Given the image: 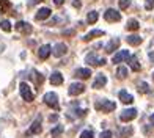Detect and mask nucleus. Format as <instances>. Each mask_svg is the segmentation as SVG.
<instances>
[{
  "label": "nucleus",
  "instance_id": "nucleus-25",
  "mask_svg": "<svg viewBox=\"0 0 154 138\" xmlns=\"http://www.w3.org/2000/svg\"><path fill=\"white\" fill-rule=\"evenodd\" d=\"M97 17H99V14H97V11H90V13H88V16H87L88 24H96Z\"/></svg>",
  "mask_w": 154,
  "mask_h": 138
},
{
  "label": "nucleus",
  "instance_id": "nucleus-38",
  "mask_svg": "<svg viewBox=\"0 0 154 138\" xmlns=\"http://www.w3.org/2000/svg\"><path fill=\"white\" fill-rule=\"evenodd\" d=\"M149 58H151V61L154 63V52H149Z\"/></svg>",
  "mask_w": 154,
  "mask_h": 138
},
{
  "label": "nucleus",
  "instance_id": "nucleus-20",
  "mask_svg": "<svg viewBox=\"0 0 154 138\" xmlns=\"http://www.w3.org/2000/svg\"><path fill=\"white\" fill-rule=\"evenodd\" d=\"M120 100L123 104H132L134 102V98H132V94H129L128 91H121L120 93Z\"/></svg>",
  "mask_w": 154,
  "mask_h": 138
},
{
  "label": "nucleus",
  "instance_id": "nucleus-9",
  "mask_svg": "<svg viewBox=\"0 0 154 138\" xmlns=\"http://www.w3.org/2000/svg\"><path fill=\"white\" fill-rule=\"evenodd\" d=\"M51 53H52V47L49 46V44H44V46H41V47H39L38 57H39V60H47Z\"/></svg>",
  "mask_w": 154,
  "mask_h": 138
},
{
  "label": "nucleus",
  "instance_id": "nucleus-4",
  "mask_svg": "<svg viewBox=\"0 0 154 138\" xmlns=\"http://www.w3.org/2000/svg\"><path fill=\"white\" fill-rule=\"evenodd\" d=\"M104 19H106L107 22H118V20H121V14L116 10L109 8L106 13H104Z\"/></svg>",
  "mask_w": 154,
  "mask_h": 138
},
{
  "label": "nucleus",
  "instance_id": "nucleus-13",
  "mask_svg": "<svg viewBox=\"0 0 154 138\" xmlns=\"http://www.w3.org/2000/svg\"><path fill=\"white\" fill-rule=\"evenodd\" d=\"M128 60H129V66H131L132 71H134V72H138L142 66H140V63H138L137 55H129V58H128Z\"/></svg>",
  "mask_w": 154,
  "mask_h": 138
},
{
  "label": "nucleus",
  "instance_id": "nucleus-15",
  "mask_svg": "<svg viewBox=\"0 0 154 138\" xmlns=\"http://www.w3.org/2000/svg\"><path fill=\"white\" fill-rule=\"evenodd\" d=\"M106 83H107V77H106V75L97 74V77H96L94 83H93V88H94V89H99V88H102Z\"/></svg>",
  "mask_w": 154,
  "mask_h": 138
},
{
  "label": "nucleus",
  "instance_id": "nucleus-5",
  "mask_svg": "<svg viewBox=\"0 0 154 138\" xmlns=\"http://www.w3.org/2000/svg\"><path fill=\"white\" fill-rule=\"evenodd\" d=\"M137 118V110L135 108H129V110H123L121 112V116H120V119L123 122H129L132 119H135Z\"/></svg>",
  "mask_w": 154,
  "mask_h": 138
},
{
  "label": "nucleus",
  "instance_id": "nucleus-28",
  "mask_svg": "<svg viewBox=\"0 0 154 138\" xmlns=\"http://www.w3.org/2000/svg\"><path fill=\"white\" fill-rule=\"evenodd\" d=\"M10 6H11L10 0H2V3H0V8H2V13H6V11L10 10Z\"/></svg>",
  "mask_w": 154,
  "mask_h": 138
},
{
  "label": "nucleus",
  "instance_id": "nucleus-36",
  "mask_svg": "<svg viewBox=\"0 0 154 138\" xmlns=\"http://www.w3.org/2000/svg\"><path fill=\"white\" fill-rule=\"evenodd\" d=\"M75 113H79V116H85V113H87V110H77Z\"/></svg>",
  "mask_w": 154,
  "mask_h": 138
},
{
  "label": "nucleus",
  "instance_id": "nucleus-23",
  "mask_svg": "<svg viewBox=\"0 0 154 138\" xmlns=\"http://www.w3.org/2000/svg\"><path fill=\"white\" fill-rule=\"evenodd\" d=\"M132 134H134V129H132L131 126L129 127H123L120 130V138H129Z\"/></svg>",
  "mask_w": 154,
  "mask_h": 138
},
{
  "label": "nucleus",
  "instance_id": "nucleus-35",
  "mask_svg": "<svg viewBox=\"0 0 154 138\" xmlns=\"http://www.w3.org/2000/svg\"><path fill=\"white\" fill-rule=\"evenodd\" d=\"M54 3L57 5V6H61L63 3H65V0H54Z\"/></svg>",
  "mask_w": 154,
  "mask_h": 138
},
{
  "label": "nucleus",
  "instance_id": "nucleus-39",
  "mask_svg": "<svg viewBox=\"0 0 154 138\" xmlns=\"http://www.w3.org/2000/svg\"><path fill=\"white\" fill-rule=\"evenodd\" d=\"M149 121H151V124H152V126H154V113L149 116Z\"/></svg>",
  "mask_w": 154,
  "mask_h": 138
},
{
  "label": "nucleus",
  "instance_id": "nucleus-29",
  "mask_svg": "<svg viewBox=\"0 0 154 138\" xmlns=\"http://www.w3.org/2000/svg\"><path fill=\"white\" fill-rule=\"evenodd\" d=\"M63 130H65V127H63V126H57L55 129L51 130V135H52V136H57V135L63 134Z\"/></svg>",
  "mask_w": 154,
  "mask_h": 138
},
{
  "label": "nucleus",
  "instance_id": "nucleus-3",
  "mask_svg": "<svg viewBox=\"0 0 154 138\" xmlns=\"http://www.w3.org/2000/svg\"><path fill=\"white\" fill-rule=\"evenodd\" d=\"M44 104L54 110H58V107H60L58 105V96L55 93H46L44 94Z\"/></svg>",
  "mask_w": 154,
  "mask_h": 138
},
{
  "label": "nucleus",
  "instance_id": "nucleus-40",
  "mask_svg": "<svg viewBox=\"0 0 154 138\" xmlns=\"http://www.w3.org/2000/svg\"><path fill=\"white\" fill-rule=\"evenodd\" d=\"M39 2H43V0H32V3H39Z\"/></svg>",
  "mask_w": 154,
  "mask_h": 138
},
{
  "label": "nucleus",
  "instance_id": "nucleus-19",
  "mask_svg": "<svg viewBox=\"0 0 154 138\" xmlns=\"http://www.w3.org/2000/svg\"><path fill=\"white\" fill-rule=\"evenodd\" d=\"M75 75H77V77H80V79H90V75H91V69H88V68L77 69Z\"/></svg>",
  "mask_w": 154,
  "mask_h": 138
},
{
  "label": "nucleus",
  "instance_id": "nucleus-41",
  "mask_svg": "<svg viewBox=\"0 0 154 138\" xmlns=\"http://www.w3.org/2000/svg\"><path fill=\"white\" fill-rule=\"evenodd\" d=\"M152 79H154V72H152Z\"/></svg>",
  "mask_w": 154,
  "mask_h": 138
},
{
  "label": "nucleus",
  "instance_id": "nucleus-34",
  "mask_svg": "<svg viewBox=\"0 0 154 138\" xmlns=\"http://www.w3.org/2000/svg\"><path fill=\"white\" fill-rule=\"evenodd\" d=\"M72 6H74V8H80V6H82L80 0H72Z\"/></svg>",
  "mask_w": 154,
  "mask_h": 138
},
{
  "label": "nucleus",
  "instance_id": "nucleus-12",
  "mask_svg": "<svg viewBox=\"0 0 154 138\" xmlns=\"http://www.w3.org/2000/svg\"><path fill=\"white\" fill-rule=\"evenodd\" d=\"M118 47H120V39L118 38H115V39H110L109 41V44L106 46V52L107 53H113Z\"/></svg>",
  "mask_w": 154,
  "mask_h": 138
},
{
  "label": "nucleus",
  "instance_id": "nucleus-32",
  "mask_svg": "<svg viewBox=\"0 0 154 138\" xmlns=\"http://www.w3.org/2000/svg\"><path fill=\"white\" fill-rule=\"evenodd\" d=\"M99 138H113V134H112L110 130H104V132H101Z\"/></svg>",
  "mask_w": 154,
  "mask_h": 138
},
{
  "label": "nucleus",
  "instance_id": "nucleus-33",
  "mask_svg": "<svg viewBox=\"0 0 154 138\" xmlns=\"http://www.w3.org/2000/svg\"><path fill=\"white\" fill-rule=\"evenodd\" d=\"M145 8L146 10H152L154 8V0H146V2H145Z\"/></svg>",
  "mask_w": 154,
  "mask_h": 138
},
{
  "label": "nucleus",
  "instance_id": "nucleus-1",
  "mask_svg": "<svg viewBox=\"0 0 154 138\" xmlns=\"http://www.w3.org/2000/svg\"><path fill=\"white\" fill-rule=\"evenodd\" d=\"M94 108L97 112H102V113H109V112H113L116 108V104L112 102V100H107V99H102V100H97L94 104Z\"/></svg>",
  "mask_w": 154,
  "mask_h": 138
},
{
  "label": "nucleus",
  "instance_id": "nucleus-10",
  "mask_svg": "<svg viewBox=\"0 0 154 138\" xmlns=\"http://www.w3.org/2000/svg\"><path fill=\"white\" fill-rule=\"evenodd\" d=\"M83 91H85V85H83V83H72L71 86H69V89H68V93L71 96L82 94Z\"/></svg>",
  "mask_w": 154,
  "mask_h": 138
},
{
  "label": "nucleus",
  "instance_id": "nucleus-31",
  "mask_svg": "<svg viewBox=\"0 0 154 138\" xmlns=\"http://www.w3.org/2000/svg\"><path fill=\"white\" fill-rule=\"evenodd\" d=\"M80 138H93V132L91 130H83L80 134Z\"/></svg>",
  "mask_w": 154,
  "mask_h": 138
},
{
  "label": "nucleus",
  "instance_id": "nucleus-2",
  "mask_svg": "<svg viewBox=\"0 0 154 138\" xmlns=\"http://www.w3.org/2000/svg\"><path fill=\"white\" fill-rule=\"evenodd\" d=\"M19 91H20V96H22V99L27 100V102H32L35 99V94L33 91L30 89V86L25 83V82H22V83L19 85Z\"/></svg>",
  "mask_w": 154,
  "mask_h": 138
},
{
  "label": "nucleus",
  "instance_id": "nucleus-26",
  "mask_svg": "<svg viewBox=\"0 0 154 138\" xmlns=\"http://www.w3.org/2000/svg\"><path fill=\"white\" fill-rule=\"evenodd\" d=\"M137 89H138V93H143V94H146V93H149V91H151L146 82H142V83H138V88H137Z\"/></svg>",
  "mask_w": 154,
  "mask_h": 138
},
{
  "label": "nucleus",
  "instance_id": "nucleus-7",
  "mask_svg": "<svg viewBox=\"0 0 154 138\" xmlns=\"http://www.w3.org/2000/svg\"><path fill=\"white\" fill-rule=\"evenodd\" d=\"M14 28L19 32V33H24V34H30L32 30H33V27L29 24V22H24V20H19V22L14 25Z\"/></svg>",
  "mask_w": 154,
  "mask_h": 138
},
{
  "label": "nucleus",
  "instance_id": "nucleus-17",
  "mask_svg": "<svg viewBox=\"0 0 154 138\" xmlns=\"http://www.w3.org/2000/svg\"><path fill=\"white\" fill-rule=\"evenodd\" d=\"M41 130H43V127H41V118H38L36 121H33L32 127H30V130H29V134L38 135V134H41Z\"/></svg>",
  "mask_w": 154,
  "mask_h": 138
},
{
  "label": "nucleus",
  "instance_id": "nucleus-21",
  "mask_svg": "<svg viewBox=\"0 0 154 138\" xmlns=\"http://www.w3.org/2000/svg\"><path fill=\"white\" fill-rule=\"evenodd\" d=\"M128 44L138 46V44H142V38H140L138 34H131V36H128Z\"/></svg>",
  "mask_w": 154,
  "mask_h": 138
},
{
  "label": "nucleus",
  "instance_id": "nucleus-37",
  "mask_svg": "<svg viewBox=\"0 0 154 138\" xmlns=\"http://www.w3.org/2000/svg\"><path fill=\"white\" fill-rule=\"evenodd\" d=\"M63 34H74V30H66Z\"/></svg>",
  "mask_w": 154,
  "mask_h": 138
},
{
  "label": "nucleus",
  "instance_id": "nucleus-22",
  "mask_svg": "<svg viewBox=\"0 0 154 138\" xmlns=\"http://www.w3.org/2000/svg\"><path fill=\"white\" fill-rule=\"evenodd\" d=\"M126 28L131 30V32H135V30H138V28H140L138 20H135V19H131V20H128V25H126Z\"/></svg>",
  "mask_w": 154,
  "mask_h": 138
},
{
  "label": "nucleus",
  "instance_id": "nucleus-6",
  "mask_svg": "<svg viewBox=\"0 0 154 138\" xmlns=\"http://www.w3.org/2000/svg\"><path fill=\"white\" fill-rule=\"evenodd\" d=\"M85 61L88 64H91V66H104L106 64V58H97L96 53H88Z\"/></svg>",
  "mask_w": 154,
  "mask_h": 138
},
{
  "label": "nucleus",
  "instance_id": "nucleus-8",
  "mask_svg": "<svg viewBox=\"0 0 154 138\" xmlns=\"http://www.w3.org/2000/svg\"><path fill=\"white\" fill-rule=\"evenodd\" d=\"M66 52H68V46L63 44V43H58V44H55L52 47V55H54V57H57V58L63 57Z\"/></svg>",
  "mask_w": 154,
  "mask_h": 138
},
{
  "label": "nucleus",
  "instance_id": "nucleus-24",
  "mask_svg": "<svg viewBox=\"0 0 154 138\" xmlns=\"http://www.w3.org/2000/svg\"><path fill=\"white\" fill-rule=\"evenodd\" d=\"M116 77L120 79V80H124L126 77H128V68H124V66L118 68V71H116Z\"/></svg>",
  "mask_w": 154,
  "mask_h": 138
},
{
  "label": "nucleus",
  "instance_id": "nucleus-16",
  "mask_svg": "<svg viewBox=\"0 0 154 138\" xmlns=\"http://www.w3.org/2000/svg\"><path fill=\"white\" fill-rule=\"evenodd\" d=\"M104 34H106V33H104V30H91L90 33H87V34H85V36H83L82 39H83V41H90V39H93V38L104 36Z\"/></svg>",
  "mask_w": 154,
  "mask_h": 138
},
{
  "label": "nucleus",
  "instance_id": "nucleus-30",
  "mask_svg": "<svg viewBox=\"0 0 154 138\" xmlns=\"http://www.w3.org/2000/svg\"><path fill=\"white\" fill-rule=\"evenodd\" d=\"M131 5V0H120V8L121 10H128Z\"/></svg>",
  "mask_w": 154,
  "mask_h": 138
},
{
  "label": "nucleus",
  "instance_id": "nucleus-11",
  "mask_svg": "<svg viewBox=\"0 0 154 138\" xmlns=\"http://www.w3.org/2000/svg\"><path fill=\"white\" fill-rule=\"evenodd\" d=\"M128 58H129V50H120L118 53H115V55H113L112 61H113V63H121V61L128 60Z\"/></svg>",
  "mask_w": 154,
  "mask_h": 138
},
{
  "label": "nucleus",
  "instance_id": "nucleus-18",
  "mask_svg": "<svg viewBox=\"0 0 154 138\" xmlns=\"http://www.w3.org/2000/svg\"><path fill=\"white\" fill-rule=\"evenodd\" d=\"M51 83H52V85H61V83H63V75H61V72H58V71L52 72V75H51Z\"/></svg>",
  "mask_w": 154,
  "mask_h": 138
},
{
  "label": "nucleus",
  "instance_id": "nucleus-27",
  "mask_svg": "<svg viewBox=\"0 0 154 138\" xmlns=\"http://www.w3.org/2000/svg\"><path fill=\"white\" fill-rule=\"evenodd\" d=\"M0 28H2L3 32H11V22L10 20H2V22H0Z\"/></svg>",
  "mask_w": 154,
  "mask_h": 138
},
{
  "label": "nucleus",
  "instance_id": "nucleus-14",
  "mask_svg": "<svg viewBox=\"0 0 154 138\" xmlns=\"http://www.w3.org/2000/svg\"><path fill=\"white\" fill-rule=\"evenodd\" d=\"M51 14H52V11L49 10V8H41V10L36 13L35 19H36V20H46L47 17H51Z\"/></svg>",
  "mask_w": 154,
  "mask_h": 138
}]
</instances>
